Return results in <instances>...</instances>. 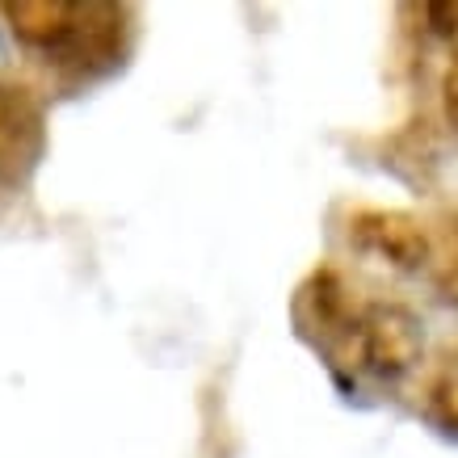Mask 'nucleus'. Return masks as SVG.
<instances>
[{"mask_svg": "<svg viewBox=\"0 0 458 458\" xmlns=\"http://www.w3.org/2000/svg\"><path fill=\"white\" fill-rule=\"evenodd\" d=\"M291 319L303 345L345 383H400L425 353V319L400 299H366L341 269L316 265L291 294Z\"/></svg>", "mask_w": 458, "mask_h": 458, "instance_id": "obj_1", "label": "nucleus"}, {"mask_svg": "<svg viewBox=\"0 0 458 458\" xmlns=\"http://www.w3.org/2000/svg\"><path fill=\"white\" fill-rule=\"evenodd\" d=\"M135 38V9L131 4H110V0H76L72 30L51 64L72 76H101L118 68Z\"/></svg>", "mask_w": 458, "mask_h": 458, "instance_id": "obj_2", "label": "nucleus"}, {"mask_svg": "<svg viewBox=\"0 0 458 458\" xmlns=\"http://www.w3.org/2000/svg\"><path fill=\"white\" fill-rule=\"evenodd\" d=\"M349 249L378 257L391 269L420 274L429 265V219L400 207H353L345 219Z\"/></svg>", "mask_w": 458, "mask_h": 458, "instance_id": "obj_3", "label": "nucleus"}, {"mask_svg": "<svg viewBox=\"0 0 458 458\" xmlns=\"http://www.w3.org/2000/svg\"><path fill=\"white\" fill-rule=\"evenodd\" d=\"M47 156V114L26 84L0 81V185H26Z\"/></svg>", "mask_w": 458, "mask_h": 458, "instance_id": "obj_4", "label": "nucleus"}, {"mask_svg": "<svg viewBox=\"0 0 458 458\" xmlns=\"http://www.w3.org/2000/svg\"><path fill=\"white\" fill-rule=\"evenodd\" d=\"M72 13L76 0H4L0 17L26 51H38L42 59H51L64 47L72 30Z\"/></svg>", "mask_w": 458, "mask_h": 458, "instance_id": "obj_5", "label": "nucleus"}, {"mask_svg": "<svg viewBox=\"0 0 458 458\" xmlns=\"http://www.w3.org/2000/svg\"><path fill=\"white\" fill-rule=\"evenodd\" d=\"M429 274L437 299L458 307V210H442L437 219H429Z\"/></svg>", "mask_w": 458, "mask_h": 458, "instance_id": "obj_6", "label": "nucleus"}, {"mask_svg": "<svg viewBox=\"0 0 458 458\" xmlns=\"http://www.w3.org/2000/svg\"><path fill=\"white\" fill-rule=\"evenodd\" d=\"M425 412L442 433L458 437V345L445 349V358L433 370L429 387H425Z\"/></svg>", "mask_w": 458, "mask_h": 458, "instance_id": "obj_7", "label": "nucleus"}, {"mask_svg": "<svg viewBox=\"0 0 458 458\" xmlns=\"http://www.w3.org/2000/svg\"><path fill=\"white\" fill-rule=\"evenodd\" d=\"M417 13L437 38H458V0H429V4H417Z\"/></svg>", "mask_w": 458, "mask_h": 458, "instance_id": "obj_8", "label": "nucleus"}, {"mask_svg": "<svg viewBox=\"0 0 458 458\" xmlns=\"http://www.w3.org/2000/svg\"><path fill=\"white\" fill-rule=\"evenodd\" d=\"M442 106H445V118L458 126V51L442 72Z\"/></svg>", "mask_w": 458, "mask_h": 458, "instance_id": "obj_9", "label": "nucleus"}]
</instances>
